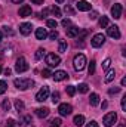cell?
<instances>
[{
  "label": "cell",
  "mask_w": 126,
  "mask_h": 127,
  "mask_svg": "<svg viewBox=\"0 0 126 127\" xmlns=\"http://www.w3.org/2000/svg\"><path fill=\"white\" fill-rule=\"evenodd\" d=\"M13 84L19 90H27V89H31L33 86H34V81L30 80V78H15Z\"/></svg>",
  "instance_id": "6da1fadb"
},
{
  "label": "cell",
  "mask_w": 126,
  "mask_h": 127,
  "mask_svg": "<svg viewBox=\"0 0 126 127\" xmlns=\"http://www.w3.org/2000/svg\"><path fill=\"white\" fill-rule=\"evenodd\" d=\"M86 56L83 55V53H79V55H76L74 56V61H73V66H74V69L76 71H82L85 66H86Z\"/></svg>",
  "instance_id": "7a4b0ae2"
},
{
  "label": "cell",
  "mask_w": 126,
  "mask_h": 127,
  "mask_svg": "<svg viewBox=\"0 0 126 127\" xmlns=\"http://www.w3.org/2000/svg\"><path fill=\"white\" fill-rule=\"evenodd\" d=\"M27 69H28V64L25 61V58L24 56H19L16 59V64H15V71L18 74H21V72H25Z\"/></svg>",
  "instance_id": "3957f363"
},
{
  "label": "cell",
  "mask_w": 126,
  "mask_h": 127,
  "mask_svg": "<svg viewBox=\"0 0 126 127\" xmlns=\"http://www.w3.org/2000/svg\"><path fill=\"white\" fill-rule=\"evenodd\" d=\"M116 121H117V114H116V112H108V114H105V115H104V120H102V123H104L105 127L114 126Z\"/></svg>",
  "instance_id": "277c9868"
},
{
  "label": "cell",
  "mask_w": 126,
  "mask_h": 127,
  "mask_svg": "<svg viewBox=\"0 0 126 127\" xmlns=\"http://www.w3.org/2000/svg\"><path fill=\"white\" fill-rule=\"evenodd\" d=\"M46 64L49 66H58L61 64V58L58 55H55V53H48L46 55Z\"/></svg>",
  "instance_id": "5b68a950"
},
{
  "label": "cell",
  "mask_w": 126,
  "mask_h": 127,
  "mask_svg": "<svg viewBox=\"0 0 126 127\" xmlns=\"http://www.w3.org/2000/svg\"><path fill=\"white\" fill-rule=\"evenodd\" d=\"M104 43H105V35H104L102 32L95 34L94 37H92V40H91V44H92L94 47H101Z\"/></svg>",
  "instance_id": "8992f818"
},
{
  "label": "cell",
  "mask_w": 126,
  "mask_h": 127,
  "mask_svg": "<svg viewBox=\"0 0 126 127\" xmlns=\"http://www.w3.org/2000/svg\"><path fill=\"white\" fill-rule=\"evenodd\" d=\"M48 97H49V87H48V86H43V87L37 92V95H36V100H39V102H45Z\"/></svg>",
  "instance_id": "52a82bcc"
},
{
  "label": "cell",
  "mask_w": 126,
  "mask_h": 127,
  "mask_svg": "<svg viewBox=\"0 0 126 127\" xmlns=\"http://www.w3.org/2000/svg\"><path fill=\"white\" fill-rule=\"evenodd\" d=\"M58 112H60V115L67 117V115H70V114L73 112V108H71L70 103H61V105L58 106Z\"/></svg>",
  "instance_id": "ba28073f"
},
{
  "label": "cell",
  "mask_w": 126,
  "mask_h": 127,
  "mask_svg": "<svg viewBox=\"0 0 126 127\" xmlns=\"http://www.w3.org/2000/svg\"><path fill=\"white\" fill-rule=\"evenodd\" d=\"M122 10H123V6H122L120 3H114L113 7H111V16H113L114 19H119V18L122 16Z\"/></svg>",
  "instance_id": "9c48e42d"
},
{
  "label": "cell",
  "mask_w": 126,
  "mask_h": 127,
  "mask_svg": "<svg viewBox=\"0 0 126 127\" xmlns=\"http://www.w3.org/2000/svg\"><path fill=\"white\" fill-rule=\"evenodd\" d=\"M107 34H108L110 37H113V38H120V35H122L117 25H110V27L107 28Z\"/></svg>",
  "instance_id": "30bf717a"
},
{
  "label": "cell",
  "mask_w": 126,
  "mask_h": 127,
  "mask_svg": "<svg viewBox=\"0 0 126 127\" xmlns=\"http://www.w3.org/2000/svg\"><path fill=\"white\" fill-rule=\"evenodd\" d=\"M18 13H19V16H21V18H27V16H31V13H33L31 6H28V4H24V6H21Z\"/></svg>",
  "instance_id": "8fae6325"
},
{
  "label": "cell",
  "mask_w": 126,
  "mask_h": 127,
  "mask_svg": "<svg viewBox=\"0 0 126 127\" xmlns=\"http://www.w3.org/2000/svg\"><path fill=\"white\" fill-rule=\"evenodd\" d=\"M31 28H33V25L30 22H24V24L19 25V32H21L22 35H28V34L31 32Z\"/></svg>",
  "instance_id": "7c38bea8"
},
{
  "label": "cell",
  "mask_w": 126,
  "mask_h": 127,
  "mask_svg": "<svg viewBox=\"0 0 126 127\" xmlns=\"http://www.w3.org/2000/svg\"><path fill=\"white\" fill-rule=\"evenodd\" d=\"M76 6H77V9H79V10H82V12H88V10H91V7H92V6H91V3H89V1H86V0H80Z\"/></svg>",
  "instance_id": "4fadbf2b"
},
{
  "label": "cell",
  "mask_w": 126,
  "mask_h": 127,
  "mask_svg": "<svg viewBox=\"0 0 126 127\" xmlns=\"http://www.w3.org/2000/svg\"><path fill=\"white\" fill-rule=\"evenodd\" d=\"M52 77H54L55 81H63V80H65V78L68 77V74H67L65 71H61V69H60V71H55V72L52 74Z\"/></svg>",
  "instance_id": "5bb4252c"
},
{
  "label": "cell",
  "mask_w": 126,
  "mask_h": 127,
  "mask_svg": "<svg viewBox=\"0 0 126 127\" xmlns=\"http://www.w3.org/2000/svg\"><path fill=\"white\" fill-rule=\"evenodd\" d=\"M36 115H37L39 118H46V117L49 115V109H48L46 106H43V108H37V109H36Z\"/></svg>",
  "instance_id": "9a60e30c"
},
{
  "label": "cell",
  "mask_w": 126,
  "mask_h": 127,
  "mask_svg": "<svg viewBox=\"0 0 126 127\" xmlns=\"http://www.w3.org/2000/svg\"><path fill=\"white\" fill-rule=\"evenodd\" d=\"M48 37V31L45 28H37L36 30V38L37 40H45Z\"/></svg>",
  "instance_id": "2e32d148"
},
{
  "label": "cell",
  "mask_w": 126,
  "mask_h": 127,
  "mask_svg": "<svg viewBox=\"0 0 126 127\" xmlns=\"http://www.w3.org/2000/svg\"><path fill=\"white\" fill-rule=\"evenodd\" d=\"M114 78H116V71H114V69H108L107 74H105V77H104V81H105V83H110V81H113Z\"/></svg>",
  "instance_id": "e0dca14e"
},
{
  "label": "cell",
  "mask_w": 126,
  "mask_h": 127,
  "mask_svg": "<svg viewBox=\"0 0 126 127\" xmlns=\"http://www.w3.org/2000/svg\"><path fill=\"white\" fill-rule=\"evenodd\" d=\"M79 32H80V30L77 28V27H70L68 30H67V37H76V35H79Z\"/></svg>",
  "instance_id": "ac0fdd59"
},
{
  "label": "cell",
  "mask_w": 126,
  "mask_h": 127,
  "mask_svg": "<svg viewBox=\"0 0 126 127\" xmlns=\"http://www.w3.org/2000/svg\"><path fill=\"white\" fill-rule=\"evenodd\" d=\"M73 123H74V126L82 127L83 124H85V117H83V115H76L74 120H73Z\"/></svg>",
  "instance_id": "d6986e66"
},
{
  "label": "cell",
  "mask_w": 126,
  "mask_h": 127,
  "mask_svg": "<svg viewBox=\"0 0 126 127\" xmlns=\"http://www.w3.org/2000/svg\"><path fill=\"white\" fill-rule=\"evenodd\" d=\"M89 102H91V105H92V106H96V105L99 103V96L96 95V93H91Z\"/></svg>",
  "instance_id": "ffe728a7"
},
{
  "label": "cell",
  "mask_w": 126,
  "mask_h": 127,
  "mask_svg": "<svg viewBox=\"0 0 126 127\" xmlns=\"http://www.w3.org/2000/svg\"><path fill=\"white\" fill-rule=\"evenodd\" d=\"M24 108H25L24 102H22V100H19V99H16V100H15V109H16L18 112H21V111H24Z\"/></svg>",
  "instance_id": "44dd1931"
},
{
  "label": "cell",
  "mask_w": 126,
  "mask_h": 127,
  "mask_svg": "<svg viewBox=\"0 0 126 127\" xmlns=\"http://www.w3.org/2000/svg\"><path fill=\"white\" fill-rule=\"evenodd\" d=\"M30 123H31V117H30V115H25V117H22V120L19 121V126L25 127V126H28Z\"/></svg>",
  "instance_id": "7402d4cb"
},
{
  "label": "cell",
  "mask_w": 126,
  "mask_h": 127,
  "mask_svg": "<svg viewBox=\"0 0 126 127\" xmlns=\"http://www.w3.org/2000/svg\"><path fill=\"white\" fill-rule=\"evenodd\" d=\"M99 27H101V28L108 27V18H107V16H104V15H102V16L99 18Z\"/></svg>",
  "instance_id": "603a6c76"
},
{
  "label": "cell",
  "mask_w": 126,
  "mask_h": 127,
  "mask_svg": "<svg viewBox=\"0 0 126 127\" xmlns=\"http://www.w3.org/2000/svg\"><path fill=\"white\" fill-rule=\"evenodd\" d=\"M67 41L65 40H60V47H58V50L61 52V53H64V52H67Z\"/></svg>",
  "instance_id": "cb8c5ba5"
},
{
  "label": "cell",
  "mask_w": 126,
  "mask_h": 127,
  "mask_svg": "<svg viewBox=\"0 0 126 127\" xmlns=\"http://www.w3.org/2000/svg\"><path fill=\"white\" fill-rule=\"evenodd\" d=\"M43 56H45V49H37V52H36V59L37 61H40V59H43Z\"/></svg>",
  "instance_id": "d4e9b609"
},
{
  "label": "cell",
  "mask_w": 126,
  "mask_h": 127,
  "mask_svg": "<svg viewBox=\"0 0 126 127\" xmlns=\"http://www.w3.org/2000/svg\"><path fill=\"white\" fill-rule=\"evenodd\" d=\"M77 89H79V92H80V93H86V92L89 90V86H88L86 83H82V84H79V87H77Z\"/></svg>",
  "instance_id": "484cf974"
},
{
  "label": "cell",
  "mask_w": 126,
  "mask_h": 127,
  "mask_svg": "<svg viewBox=\"0 0 126 127\" xmlns=\"http://www.w3.org/2000/svg\"><path fill=\"white\" fill-rule=\"evenodd\" d=\"M7 90V83L4 80H0V95H3Z\"/></svg>",
  "instance_id": "4316f807"
},
{
  "label": "cell",
  "mask_w": 126,
  "mask_h": 127,
  "mask_svg": "<svg viewBox=\"0 0 126 127\" xmlns=\"http://www.w3.org/2000/svg\"><path fill=\"white\" fill-rule=\"evenodd\" d=\"M1 108H3V111H9V109H10V102H9V99H4V100L1 102Z\"/></svg>",
  "instance_id": "83f0119b"
},
{
  "label": "cell",
  "mask_w": 126,
  "mask_h": 127,
  "mask_svg": "<svg viewBox=\"0 0 126 127\" xmlns=\"http://www.w3.org/2000/svg\"><path fill=\"white\" fill-rule=\"evenodd\" d=\"M95 61L94 59H92V61H91V64H89V68H88V72H89V75H94L95 74Z\"/></svg>",
  "instance_id": "f1b7e54d"
},
{
  "label": "cell",
  "mask_w": 126,
  "mask_h": 127,
  "mask_svg": "<svg viewBox=\"0 0 126 127\" xmlns=\"http://www.w3.org/2000/svg\"><path fill=\"white\" fill-rule=\"evenodd\" d=\"M49 127H61V118H54V120L51 121Z\"/></svg>",
  "instance_id": "f546056e"
},
{
  "label": "cell",
  "mask_w": 126,
  "mask_h": 127,
  "mask_svg": "<svg viewBox=\"0 0 126 127\" xmlns=\"http://www.w3.org/2000/svg\"><path fill=\"white\" fill-rule=\"evenodd\" d=\"M46 24H48V27H49V28H54V30H55V28H57V25H58V22H57L55 19H48V22H46Z\"/></svg>",
  "instance_id": "4dcf8cb0"
},
{
  "label": "cell",
  "mask_w": 126,
  "mask_h": 127,
  "mask_svg": "<svg viewBox=\"0 0 126 127\" xmlns=\"http://www.w3.org/2000/svg\"><path fill=\"white\" fill-rule=\"evenodd\" d=\"M65 90H67V93L70 96H74V93H76V87H74V86H67Z\"/></svg>",
  "instance_id": "1f68e13d"
},
{
  "label": "cell",
  "mask_w": 126,
  "mask_h": 127,
  "mask_svg": "<svg viewBox=\"0 0 126 127\" xmlns=\"http://www.w3.org/2000/svg\"><path fill=\"white\" fill-rule=\"evenodd\" d=\"M52 102L54 103H58L60 102V92H54L52 93Z\"/></svg>",
  "instance_id": "d6a6232c"
},
{
  "label": "cell",
  "mask_w": 126,
  "mask_h": 127,
  "mask_svg": "<svg viewBox=\"0 0 126 127\" xmlns=\"http://www.w3.org/2000/svg\"><path fill=\"white\" fill-rule=\"evenodd\" d=\"M48 37L51 38V40H55V38H58V31H55V30H52V31L48 34Z\"/></svg>",
  "instance_id": "836d02e7"
},
{
  "label": "cell",
  "mask_w": 126,
  "mask_h": 127,
  "mask_svg": "<svg viewBox=\"0 0 126 127\" xmlns=\"http://www.w3.org/2000/svg\"><path fill=\"white\" fill-rule=\"evenodd\" d=\"M51 10H52V13H54L55 16H61V10H60L57 6H52V9H51Z\"/></svg>",
  "instance_id": "e575fe53"
},
{
  "label": "cell",
  "mask_w": 126,
  "mask_h": 127,
  "mask_svg": "<svg viewBox=\"0 0 126 127\" xmlns=\"http://www.w3.org/2000/svg\"><path fill=\"white\" fill-rule=\"evenodd\" d=\"M110 64H111V59H110V58H107V59H105V61L102 62V69H108Z\"/></svg>",
  "instance_id": "d590c367"
},
{
  "label": "cell",
  "mask_w": 126,
  "mask_h": 127,
  "mask_svg": "<svg viewBox=\"0 0 126 127\" xmlns=\"http://www.w3.org/2000/svg\"><path fill=\"white\" fill-rule=\"evenodd\" d=\"M42 75H43L45 78H49V77L52 75V72H51V69H43V71H42Z\"/></svg>",
  "instance_id": "8d00e7d4"
},
{
  "label": "cell",
  "mask_w": 126,
  "mask_h": 127,
  "mask_svg": "<svg viewBox=\"0 0 126 127\" xmlns=\"http://www.w3.org/2000/svg\"><path fill=\"white\" fill-rule=\"evenodd\" d=\"M119 92H120V87H111V89L108 90V93H110V95H117Z\"/></svg>",
  "instance_id": "74e56055"
},
{
  "label": "cell",
  "mask_w": 126,
  "mask_h": 127,
  "mask_svg": "<svg viewBox=\"0 0 126 127\" xmlns=\"http://www.w3.org/2000/svg\"><path fill=\"white\" fill-rule=\"evenodd\" d=\"M6 127H16V123H15V120L9 118V120H7V123H6Z\"/></svg>",
  "instance_id": "f35d334b"
},
{
  "label": "cell",
  "mask_w": 126,
  "mask_h": 127,
  "mask_svg": "<svg viewBox=\"0 0 126 127\" xmlns=\"http://www.w3.org/2000/svg\"><path fill=\"white\" fill-rule=\"evenodd\" d=\"M61 24H63L64 27H70V25H71V21L67 18V19H63V22H61Z\"/></svg>",
  "instance_id": "ab89813d"
},
{
  "label": "cell",
  "mask_w": 126,
  "mask_h": 127,
  "mask_svg": "<svg viewBox=\"0 0 126 127\" xmlns=\"http://www.w3.org/2000/svg\"><path fill=\"white\" fill-rule=\"evenodd\" d=\"M122 109H123V111H126V95L122 97Z\"/></svg>",
  "instance_id": "60d3db41"
},
{
  "label": "cell",
  "mask_w": 126,
  "mask_h": 127,
  "mask_svg": "<svg viewBox=\"0 0 126 127\" xmlns=\"http://www.w3.org/2000/svg\"><path fill=\"white\" fill-rule=\"evenodd\" d=\"M3 31L6 32V34H9V35H12V34H13V31H12L9 27H3Z\"/></svg>",
  "instance_id": "b9f144b4"
},
{
  "label": "cell",
  "mask_w": 126,
  "mask_h": 127,
  "mask_svg": "<svg viewBox=\"0 0 126 127\" xmlns=\"http://www.w3.org/2000/svg\"><path fill=\"white\" fill-rule=\"evenodd\" d=\"M96 16H98V12H95V10H92V12L89 13V18H91V19H95Z\"/></svg>",
  "instance_id": "7bdbcfd3"
},
{
  "label": "cell",
  "mask_w": 126,
  "mask_h": 127,
  "mask_svg": "<svg viewBox=\"0 0 126 127\" xmlns=\"http://www.w3.org/2000/svg\"><path fill=\"white\" fill-rule=\"evenodd\" d=\"M86 127H98V123H96V121H91Z\"/></svg>",
  "instance_id": "ee69618b"
},
{
  "label": "cell",
  "mask_w": 126,
  "mask_h": 127,
  "mask_svg": "<svg viewBox=\"0 0 126 127\" xmlns=\"http://www.w3.org/2000/svg\"><path fill=\"white\" fill-rule=\"evenodd\" d=\"M33 4H43V0H31Z\"/></svg>",
  "instance_id": "f6af8a7d"
},
{
  "label": "cell",
  "mask_w": 126,
  "mask_h": 127,
  "mask_svg": "<svg viewBox=\"0 0 126 127\" xmlns=\"http://www.w3.org/2000/svg\"><path fill=\"white\" fill-rule=\"evenodd\" d=\"M48 12H49L48 9H43V12H42V16H46V15H48Z\"/></svg>",
  "instance_id": "bcb514c9"
},
{
  "label": "cell",
  "mask_w": 126,
  "mask_h": 127,
  "mask_svg": "<svg viewBox=\"0 0 126 127\" xmlns=\"http://www.w3.org/2000/svg\"><path fill=\"white\" fill-rule=\"evenodd\" d=\"M4 74H6V75H9V74H10V69H9V68H6V69H4Z\"/></svg>",
  "instance_id": "7dc6e473"
},
{
  "label": "cell",
  "mask_w": 126,
  "mask_h": 127,
  "mask_svg": "<svg viewBox=\"0 0 126 127\" xmlns=\"http://www.w3.org/2000/svg\"><path fill=\"white\" fill-rule=\"evenodd\" d=\"M122 86H126V77L122 78Z\"/></svg>",
  "instance_id": "c3c4849f"
},
{
  "label": "cell",
  "mask_w": 126,
  "mask_h": 127,
  "mask_svg": "<svg viewBox=\"0 0 126 127\" xmlns=\"http://www.w3.org/2000/svg\"><path fill=\"white\" fill-rule=\"evenodd\" d=\"M101 106H102V109H105V108H107V102H102V105H101Z\"/></svg>",
  "instance_id": "681fc988"
},
{
  "label": "cell",
  "mask_w": 126,
  "mask_h": 127,
  "mask_svg": "<svg viewBox=\"0 0 126 127\" xmlns=\"http://www.w3.org/2000/svg\"><path fill=\"white\" fill-rule=\"evenodd\" d=\"M12 1H13V3H22L24 0H12Z\"/></svg>",
  "instance_id": "f907efd6"
},
{
  "label": "cell",
  "mask_w": 126,
  "mask_h": 127,
  "mask_svg": "<svg viewBox=\"0 0 126 127\" xmlns=\"http://www.w3.org/2000/svg\"><path fill=\"white\" fill-rule=\"evenodd\" d=\"M55 1H57V3H63L64 0H55Z\"/></svg>",
  "instance_id": "816d5d0a"
},
{
  "label": "cell",
  "mask_w": 126,
  "mask_h": 127,
  "mask_svg": "<svg viewBox=\"0 0 126 127\" xmlns=\"http://www.w3.org/2000/svg\"><path fill=\"white\" fill-rule=\"evenodd\" d=\"M0 41H1V31H0Z\"/></svg>",
  "instance_id": "f5cc1de1"
},
{
  "label": "cell",
  "mask_w": 126,
  "mask_h": 127,
  "mask_svg": "<svg viewBox=\"0 0 126 127\" xmlns=\"http://www.w3.org/2000/svg\"><path fill=\"white\" fill-rule=\"evenodd\" d=\"M0 72H1V66H0Z\"/></svg>",
  "instance_id": "db71d44e"
}]
</instances>
